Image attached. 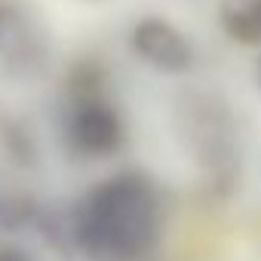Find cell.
<instances>
[{
    "instance_id": "5b68a950",
    "label": "cell",
    "mask_w": 261,
    "mask_h": 261,
    "mask_svg": "<svg viewBox=\"0 0 261 261\" xmlns=\"http://www.w3.org/2000/svg\"><path fill=\"white\" fill-rule=\"evenodd\" d=\"M126 40H129L133 56L145 68H151L163 77H185V74H191V68L197 62L191 37L175 22H169L163 16L136 19L129 34H126Z\"/></svg>"
},
{
    "instance_id": "277c9868",
    "label": "cell",
    "mask_w": 261,
    "mask_h": 261,
    "mask_svg": "<svg viewBox=\"0 0 261 261\" xmlns=\"http://www.w3.org/2000/svg\"><path fill=\"white\" fill-rule=\"evenodd\" d=\"M227 108L215 95H185L181 108V133L185 145H191L197 163L209 175V181L227 191L240 175V154L233 142Z\"/></svg>"
},
{
    "instance_id": "8992f818",
    "label": "cell",
    "mask_w": 261,
    "mask_h": 261,
    "mask_svg": "<svg viewBox=\"0 0 261 261\" xmlns=\"http://www.w3.org/2000/svg\"><path fill=\"white\" fill-rule=\"evenodd\" d=\"M215 16L227 40L261 49V0H218Z\"/></svg>"
},
{
    "instance_id": "52a82bcc",
    "label": "cell",
    "mask_w": 261,
    "mask_h": 261,
    "mask_svg": "<svg viewBox=\"0 0 261 261\" xmlns=\"http://www.w3.org/2000/svg\"><path fill=\"white\" fill-rule=\"evenodd\" d=\"M0 261H31L22 249H13V246H4L0 249Z\"/></svg>"
},
{
    "instance_id": "6da1fadb",
    "label": "cell",
    "mask_w": 261,
    "mask_h": 261,
    "mask_svg": "<svg viewBox=\"0 0 261 261\" xmlns=\"http://www.w3.org/2000/svg\"><path fill=\"white\" fill-rule=\"evenodd\" d=\"M71 230L95 261H139L163 230L160 194L145 172L123 169L83 194Z\"/></svg>"
},
{
    "instance_id": "3957f363",
    "label": "cell",
    "mask_w": 261,
    "mask_h": 261,
    "mask_svg": "<svg viewBox=\"0 0 261 261\" xmlns=\"http://www.w3.org/2000/svg\"><path fill=\"white\" fill-rule=\"evenodd\" d=\"M56 40L34 0H0V77L31 83L53 65Z\"/></svg>"
},
{
    "instance_id": "ba28073f",
    "label": "cell",
    "mask_w": 261,
    "mask_h": 261,
    "mask_svg": "<svg viewBox=\"0 0 261 261\" xmlns=\"http://www.w3.org/2000/svg\"><path fill=\"white\" fill-rule=\"evenodd\" d=\"M255 80H258V86H261V49H258V59H255Z\"/></svg>"
},
{
    "instance_id": "7a4b0ae2",
    "label": "cell",
    "mask_w": 261,
    "mask_h": 261,
    "mask_svg": "<svg viewBox=\"0 0 261 261\" xmlns=\"http://www.w3.org/2000/svg\"><path fill=\"white\" fill-rule=\"evenodd\" d=\"M65 98L62 133L74 154L101 160L126 145V117L108 95L105 68L98 59H80L71 65Z\"/></svg>"
}]
</instances>
